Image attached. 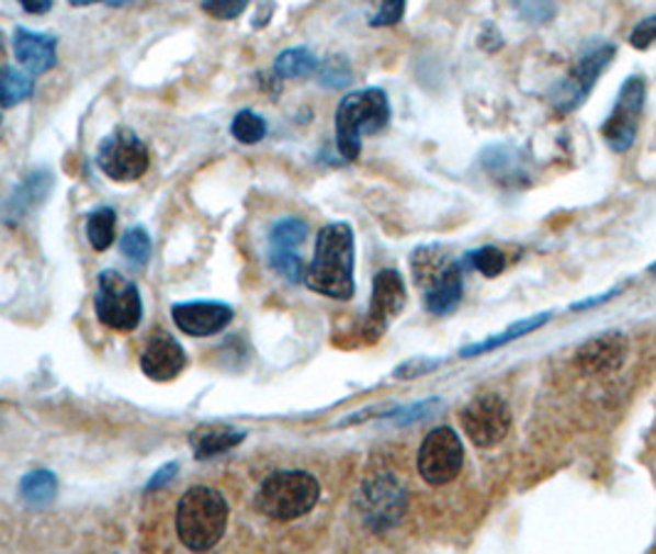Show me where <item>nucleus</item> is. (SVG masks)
<instances>
[{"instance_id": "28", "label": "nucleus", "mask_w": 656, "mask_h": 554, "mask_svg": "<svg viewBox=\"0 0 656 554\" xmlns=\"http://www.w3.org/2000/svg\"><path fill=\"white\" fill-rule=\"evenodd\" d=\"M367 25L373 27H391L405 18L407 0H361Z\"/></svg>"}, {"instance_id": "13", "label": "nucleus", "mask_w": 656, "mask_h": 554, "mask_svg": "<svg viewBox=\"0 0 656 554\" xmlns=\"http://www.w3.org/2000/svg\"><path fill=\"white\" fill-rule=\"evenodd\" d=\"M171 318L185 336L211 338L233 324L235 310L220 301H185V304H173Z\"/></svg>"}, {"instance_id": "7", "label": "nucleus", "mask_w": 656, "mask_h": 554, "mask_svg": "<svg viewBox=\"0 0 656 554\" xmlns=\"http://www.w3.org/2000/svg\"><path fill=\"white\" fill-rule=\"evenodd\" d=\"M644 99H647V84L642 77H627L618 94V102L612 106V114L602 126V138L614 154H627L634 146L640 131V118L644 111Z\"/></svg>"}, {"instance_id": "10", "label": "nucleus", "mask_w": 656, "mask_h": 554, "mask_svg": "<svg viewBox=\"0 0 656 554\" xmlns=\"http://www.w3.org/2000/svg\"><path fill=\"white\" fill-rule=\"evenodd\" d=\"M358 508L367 528L375 532H385L400 522L403 512L407 508L405 488L397 483L391 473L375 476L358 490Z\"/></svg>"}, {"instance_id": "2", "label": "nucleus", "mask_w": 656, "mask_h": 554, "mask_svg": "<svg viewBox=\"0 0 656 554\" xmlns=\"http://www.w3.org/2000/svg\"><path fill=\"white\" fill-rule=\"evenodd\" d=\"M230 508L220 490L195 486L183 493L176 508V532L183 547L193 552L213 550L223 540Z\"/></svg>"}, {"instance_id": "18", "label": "nucleus", "mask_w": 656, "mask_h": 554, "mask_svg": "<svg viewBox=\"0 0 656 554\" xmlns=\"http://www.w3.org/2000/svg\"><path fill=\"white\" fill-rule=\"evenodd\" d=\"M425 306L434 316H446L460 306L462 294H464V279H462V267L460 261H446L440 274H437L430 284L425 286Z\"/></svg>"}, {"instance_id": "11", "label": "nucleus", "mask_w": 656, "mask_h": 554, "mask_svg": "<svg viewBox=\"0 0 656 554\" xmlns=\"http://www.w3.org/2000/svg\"><path fill=\"white\" fill-rule=\"evenodd\" d=\"M462 429L474 446L491 449L501 443L511 429V409L506 399L494 395H479L462 411Z\"/></svg>"}, {"instance_id": "31", "label": "nucleus", "mask_w": 656, "mask_h": 554, "mask_svg": "<svg viewBox=\"0 0 656 554\" xmlns=\"http://www.w3.org/2000/svg\"><path fill=\"white\" fill-rule=\"evenodd\" d=\"M270 264L276 274H282L292 284L304 279V259L299 249H270Z\"/></svg>"}, {"instance_id": "30", "label": "nucleus", "mask_w": 656, "mask_h": 554, "mask_svg": "<svg viewBox=\"0 0 656 554\" xmlns=\"http://www.w3.org/2000/svg\"><path fill=\"white\" fill-rule=\"evenodd\" d=\"M316 72H319V82L326 89H341V87H348L353 82L351 63H348V59L341 55L324 59V63H319V69H316Z\"/></svg>"}, {"instance_id": "1", "label": "nucleus", "mask_w": 656, "mask_h": 554, "mask_svg": "<svg viewBox=\"0 0 656 554\" xmlns=\"http://www.w3.org/2000/svg\"><path fill=\"white\" fill-rule=\"evenodd\" d=\"M355 237L348 222H331L321 227L304 284L312 291L336 301H348L355 294Z\"/></svg>"}, {"instance_id": "34", "label": "nucleus", "mask_w": 656, "mask_h": 554, "mask_svg": "<svg viewBox=\"0 0 656 554\" xmlns=\"http://www.w3.org/2000/svg\"><path fill=\"white\" fill-rule=\"evenodd\" d=\"M444 365V360H437V358H412L407 360L405 365H400L395 370V377L400 380H415V377H422V375H430L432 370H440Z\"/></svg>"}, {"instance_id": "44", "label": "nucleus", "mask_w": 656, "mask_h": 554, "mask_svg": "<svg viewBox=\"0 0 656 554\" xmlns=\"http://www.w3.org/2000/svg\"><path fill=\"white\" fill-rule=\"evenodd\" d=\"M0 53H3V33H0Z\"/></svg>"}, {"instance_id": "14", "label": "nucleus", "mask_w": 656, "mask_h": 554, "mask_svg": "<svg viewBox=\"0 0 656 554\" xmlns=\"http://www.w3.org/2000/svg\"><path fill=\"white\" fill-rule=\"evenodd\" d=\"M627 360V338L622 332H602L598 338L583 342L575 352V362L585 375H610Z\"/></svg>"}, {"instance_id": "19", "label": "nucleus", "mask_w": 656, "mask_h": 554, "mask_svg": "<svg viewBox=\"0 0 656 554\" xmlns=\"http://www.w3.org/2000/svg\"><path fill=\"white\" fill-rule=\"evenodd\" d=\"M245 441V431L230 427H203L191 434V449L197 461H207L220 456V453L240 446Z\"/></svg>"}, {"instance_id": "25", "label": "nucleus", "mask_w": 656, "mask_h": 554, "mask_svg": "<svg viewBox=\"0 0 656 554\" xmlns=\"http://www.w3.org/2000/svg\"><path fill=\"white\" fill-rule=\"evenodd\" d=\"M87 239L97 251H106L116 239V213L112 207H99L87 219Z\"/></svg>"}, {"instance_id": "4", "label": "nucleus", "mask_w": 656, "mask_h": 554, "mask_svg": "<svg viewBox=\"0 0 656 554\" xmlns=\"http://www.w3.org/2000/svg\"><path fill=\"white\" fill-rule=\"evenodd\" d=\"M321 498V486L306 471H276L262 480L255 496V508L264 518L276 522H292L304 518Z\"/></svg>"}, {"instance_id": "23", "label": "nucleus", "mask_w": 656, "mask_h": 554, "mask_svg": "<svg viewBox=\"0 0 656 554\" xmlns=\"http://www.w3.org/2000/svg\"><path fill=\"white\" fill-rule=\"evenodd\" d=\"M319 69V57L309 47H290L274 59L272 72L280 79H299L309 77Z\"/></svg>"}, {"instance_id": "43", "label": "nucleus", "mask_w": 656, "mask_h": 554, "mask_svg": "<svg viewBox=\"0 0 656 554\" xmlns=\"http://www.w3.org/2000/svg\"><path fill=\"white\" fill-rule=\"evenodd\" d=\"M649 274H652V276H656V261H654V264L649 267Z\"/></svg>"}, {"instance_id": "15", "label": "nucleus", "mask_w": 656, "mask_h": 554, "mask_svg": "<svg viewBox=\"0 0 656 554\" xmlns=\"http://www.w3.org/2000/svg\"><path fill=\"white\" fill-rule=\"evenodd\" d=\"M185 350L171 332L158 330L148 340V346L142 355V370L148 380L156 382H171L185 370Z\"/></svg>"}, {"instance_id": "39", "label": "nucleus", "mask_w": 656, "mask_h": 554, "mask_svg": "<svg viewBox=\"0 0 656 554\" xmlns=\"http://www.w3.org/2000/svg\"><path fill=\"white\" fill-rule=\"evenodd\" d=\"M622 289H624V286H618V289H612V291H608V294H602V296H595V298H588V301H580V304H573L570 310H588V308H592V306L608 304V301H610L612 296H618Z\"/></svg>"}, {"instance_id": "22", "label": "nucleus", "mask_w": 656, "mask_h": 554, "mask_svg": "<svg viewBox=\"0 0 656 554\" xmlns=\"http://www.w3.org/2000/svg\"><path fill=\"white\" fill-rule=\"evenodd\" d=\"M20 496L30 508H47L57 498V478L53 471L37 468L20 478Z\"/></svg>"}, {"instance_id": "40", "label": "nucleus", "mask_w": 656, "mask_h": 554, "mask_svg": "<svg viewBox=\"0 0 656 554\" xmlns=\"http://www.w3.org/2000/svg\"><path fill=\"white\" fill-rule=\"evenodd\" d=\"M18 3L23 5V10L30 15H45L49 13V8H53L55 0H18Z\"/></svg>"}, {"instance_id": "41", "label": "nucleus", "mask_w": 656, "mask_h": 554, "mask_svg": "<svg viewBox=\"0 0 656 554\" xmlns=\"http://www.w3.org/2000/svg\"><path fill=\"white\" fill-rule=\"evenodd\" d=\"M99 3V0H69V5H77V8H84V5H92Z\"/></svg>"}, {"instance_id": "24", "label": "nucleus", "mask_w": 656, "mask_h": 554, "mask_svg": "<svg viewBox=\"0 0 656 554\" xmlns=\"http://www.w3.org/2000/svg\"><path fill=\"white\" fill-rule=\"evenodd\" d=\"M35 92V79L30 72H20L15 67L0 69V106L13 109L27 102Z\"/></svg>"}, {"instance_id": "27", "label": "nucleus", "mask_w": 656, "mask_h": 554, "mask_svg": "<svg viewBox=\"0 0 656 554\" xmlns=\"http://www.w3.org/2000/svg\"><path fill=\"white\" fill-rule=\"evenodd\" d=\"M306 235H309V227L299 217H284L276 222L270 231V249H299Z\"/></svg>"}, {"instance_id": "33", "label": "nucleus", "mask_w": 656, "mask_h": 554, "mask_svg": "<svg viewBox=\"0 0 656 554\" xmlns=\"http://www.w3.org/2000/svg\"><path fill=\"white\" fill-rule=\"evenodd\" d=\"M250 0H203V10L215 20H235L240 18Z\"/></svg>"}, {"instance_id": "8", "label": "nucleus", "mask_w": 656, "mask_h": 554, "mask_svg": "<svg viewBox=\"0 0 656 554\" xmlns=\"http://www.w3.org/2000/svg\"><path fill=\"white\" fill-rule=\"evenodd\" d=\"M97 166L116 183H134L148 170V148L132 128H116L99 146Z\"/></svg>"}, {"instance_id": "32", "label": "nucleus", "mask_w": 656, "mask_h": 554, "mask_svg": "<svg viewBox=\"0 0 656 554\" xmlns=\"http://www.w3.org/2000/svg\"><path fill=\"white\" fill-rule=\"evenodd\" d=\"M466 259H470L472 267L476 271H482L486 279L499 276L506 269V255L499 247H482V249L472 251V255H466Z\"/></svg>"}, {"instance_id": "5", "label": "nucleus", "mask_w": 656, "mask_h": 554, "mask_svg": "<svg viewBox=\"0 0 656 554\" xmlns=\"http://www.w3.org/2000/svg\"><path fill=\"white\" fill-rule=\"evenodd\" d=\"M94 310L97 318L102 320L106 328L132 332L142 324L144 304L138 286L134 281L118 274L116 269H104L99 274V286L94 296Z\"/></svg>"}, {"instance_id": "20", "label": "nucleus", "mask_w": 656, "mask_h": 554, "mask_svg": "<svg viewBox=\"0 0 656 554\" xmlns=\"http://www.w3.org/2000/svg\"><path fill=\"white\" fill-rule=\"evenodd\" d=\"M484 168L489 170V176L506 185H519L521 178H529V170L523 168V160L519 150L511 146H491L484 150L482 156Z\"/></svg>"}, {"instance_id": "37", "label": "nucleus", "mask_w": 656, "mask_h": 554, "mask_svg": "<svg viewBox=\"0 0 656 554\" xmlns=\"http://www.w3.org/2000/svg\"><path fill=\"white\" fill-rule=\"evenodd\" d=\"M437 407H440V399H425V402H420V405H412L410 409L395 411L393 421H395V425H410V421L430 417Z\"/></svg>"}, {"instance_id": "12", "label": "nucleus", "mask_w": 656, "mask_h": 554, "mask_svg": "<svg viewBox=\"0 0 656 554\" xmlns=\"http://www.w3.org/2000/svg\"><path fill=\"white\" fill-rule=\"evenodd\" d=\"M407 291L400 271L383 269L377 271L373 279V294H371V308H367V324L365 332L371 338L383 336V330L391 326V320L400 316L405 308Z\"/></svg>"}, {"instance_id": "3", "label": "nucleus", "mask_w": 656, "mask_h": 554, "mask_svg": "<svg viewBox=\"0 0 656 554\" xmlns=\"http://www.w3.org/2000/svg\"><path fill=\"white\" fill-rule=\"evenodd\" d=\"M391 102L377 87L361 89L341 99L336 109V146L346 160L361 156L363 136L381 134L391 124Z\"/></svg>"}, {"instance_id": "42", "label": "nucleus", "mask_w": 656, "mask_h": 554, "mask_svg": "<svg viewBox=\"0 0 656 554\" xmlns=\"http://www.w3.org/2000/svg\"><path fill=\"white\" fill-rule=\"evenodd\" d=\"M104 3H109V5H126L128 0H104Z\"/></svg>"}, {"instance_id": "21", "label": "nucleus", "mask_w": 656, "mask_h": 554, "mask_svg": "<svg viewBox=\"0 0 656 554\" xmlns=\"http://www.w3.org/2000/svg\"><path fill=\"white\" fill-rule=\"evenodd\" d=\"M548 320H551V314L523 318V320H519V324H513V326L506 328L504 332H496V336H491V338H486L482 342H474V346L462 348L460 355L462 358H476V355H484V352H491L496 348H504V346H509V342L519 340L523 336H529V332H533V330L543 328L545 324H548Z\"/></svg>"}, {"instance_id": "35", "label": "nucleus", "mask_w": 656, "mask_h": 554, "mask_svg": "<svg viewBox=\"0 0 656 554\" xmlns=\"http://www.w3.org/2000/svg\"><path fill=\"white\" fill-rule=\"evenodd\" d=\"M516 5H519L523 18L531 20V23H545V20L555 15L553 0H516Z\"/></svg>"}, {"instance_id": "29", "label": "nucleus", "mask_w": 656, "mask_h": 554, "mask_svg": "<svg viewBox=\"0 0 656 554\" xmlns=\"http://www.w3.org/2000/svg\"><path fill=\"white\" fill-rule=\"evenodd\" d=\"M230 134L235 140H240V144L255 146L267 136V121L260 114H255L252 109H242L240 114L233 118Z\"/></svg>"}, {"instance_id": "36", "label": "nucleus", "mask_w": 656, "mask_h": 554, "mask_svg": "<svg viewBox=\"0 0 656 554\" xmlns=\"http://www.w3.org/2000/svg\"><path fill=\"white\" fill-rule=\"evenodd\" d=\"M630 45L637 49H649L656 45V15L644 18L630 33Z\"/></svg>"}, {"instance_id": "16", "label": "nucleus", "mask_w": 656, "mask_h": 554, "mask_svg": "<svg viewBox=\"0 0 656 554\" xmlns=\"http://www.w3.org/2000/svg\"><path fill=\"white\" fill-rule=\"evenodd\" d=\"M49 190H53V173L45 168L33 170L23 183L13 188V193L3 197V203H0V217L10 222V225H15V222L23 219L30 210H35L37 205L45 203Z\"/></svg>"}, {"instance_id": "9", "label": "nucleus", "mask_w": 656, "mask_h": 554, "mask_svg": "<svg viewBox=\"0 0 656 554\" xmlns=\"http://www.w3.org/2000/svg\"><path fill=\"white\" fill-rule=\"evenodd\" d=\"M614 57V47L612 45H600L590 49L588 55H583L578 59V65L570 69V75L563 79L561 84H555L551 102L558 114H570L578 106H583L585 99L592 94L595 84L602 77L604 69L610 67Z\"/></svg>"}, {"instance_id": "38", "label": "nucleus", "mask_w": 656, "mask_h": 554, "mask_svg": "<svg viewBox=\"0 0 656 554\" xmlns=\"http://www.w3.org/2000/svg\"><path fill=\"white\" fill-rule=\"evenodd\" d=\"M176 473H178V463H176V461L166 463V466L158 468V471L154 473V476H151V480L146 483V493H154V490L166 488L168 483H171V480L176 478Z\"/></svg>"}, {"instance_id": "17", "label": "nucleus", "mask_w": 656, "mask_h": 554, "mask_svg": "<svg viewBox=\"0 0 656 554\" xmlns=\"http://www.w3.org/2000/svg\"><path fill=\"white\" fill-rule=\"evenodd\" d=\"M13 49L18 63L23 65L30 75H45L57 65V37L53 35L18 27L13 35Z\"/></svg>"}, {"instance_id": "26", "label": "nucleus", "mask_w": 656, "mask_h": 554, "mask_svg": "<svg viewBox=\"0 0 656 554\" xmlns=\"http://www.w3.org/2000/svg\"><path fill=\"white\" fill-rule=\"evenodd\" d=\"M118 249H122L124 259L136 269H144L148 261H151V235H148L146 227L136 225L124 231V237L118 239Z\"/></svg>"}, {"instance_id": "6", "label": "nucleus", "mask_w": 656, "mask_h": 554, "mask_svg": "<svg viewBox=\"0 0 656 554\" xmlns=\"http://www.w3.org/2000/svg\"><path fill=\"white\" fill-rule=\"evenodd\" d=\"M464 466L462 439L450 427L432 429L425 437L420 453H417V471L430 486H446L452 483Z\"/></svg>"}]
</instances>
